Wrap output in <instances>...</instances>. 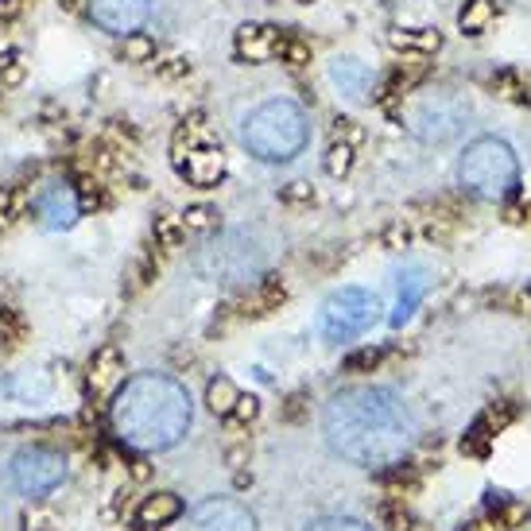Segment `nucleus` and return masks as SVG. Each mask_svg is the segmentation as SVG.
Instances as JSON below:
<instances>
[{"instance_id":"nucleus-1","label":"nucleus","mask_w":531,"mask_h":531,"mask_svg":"<svg viewBox=\"0 0 531 531\" xmlns=\"http://www.w3.org/2000/svg\"><path fill=\"white\" fill-rule=\"evenodd\" d=\"M322 431L338 458L365 469H388L404 462L411 450L415 415L392 388L361 384L330 396L322 411Z\"/></svg>"},{"instance_id":"nucleus-34","label":"nucleus","mask_w":531,"mask_h":531,"mask_svg":"<svg viewBox=\"0 0 531 531\" xmlns=\"http://www.w3.org/2000/svg\"><path fill=\"white\" fill-rule=\"evenodd\" d=\"M407 241H411V229H407L404 221H396V225L384 229V245L388 249H407Z\"/></svg>"},{"instance_id":"nucleus-8","label":"nucleus","mask_w":531,"mask_h":531,"mask_svg":"<svg viewBox=\"0 0 531 531\" xmlns=\"http://www.w3.org/2000/svg\"><path fill=\"white\" fill-rule=\"evenodd\" d=\"M8 473H12V485L24 497H47L66 481V458L51 446H24L12 458Z\"/></svg>"},{"instance_id":"nucleus-23","label":"nucleus","mask_w":531,"mask_h":531,"mask_svg":"<svg viewBox=\"0 0 531 531\" xmlns=\"http://www.w3.org/2000/svg\"><path fill=\"white\" fill-rule=\"evenodd\" d=\"M493 508L500 512L497 528H520V524H528V504H516V500H497L493 493Z\"/></svg>"},{"instance_id":"nucleus-18","label":"nucleus","mask_w":531,"mask_h":531,"mask_svg":"<svg viewBox=\"0 0 531 531\" xmlns=\"http://www.w3.org/2000/svg\"><path fill=\"white\" fill-rule=\"evenodd\" d=\"M121 373H125V357H121V349H117V345L97 349L94 361H90V384H94V388H109Z\"/></svg>"},{"instance_id":"nucleus-3","label":"nucleus","mask_w":531,"mask_h":531,"mask_svg":"<svg viewBox=\"0 0 531 531\" xmlns=\"http://www.w3.org/2000/svg\"><path fill=\"white\" fill-rule=\"evenodd\" d=\"M307 140H311V121L303 105L291 97H272L256 105L241 125V144L260 163H291L307 148Z\"/></svg>"},{"instance_id":"nucleus-6","label":"nucleus","mask_w":531,"mask_h":531,"mask_svg":"<svg viewBox=\"0 0 531 531\" xmlns=\"http://www.w3.org/2000/svg\"><path fill=\"white\" fill-rule=\"evenodd\" d=\"M380 295L376 291H365V287H342L334 291L322 311H318V334L330 345L353 342L361 334H369L376 322H380Z\"/></svg>"},{"instance_id":"nucleus-13","label":"nucleus","mask_w":531,"mask_h":531,"mask_svg":"<svg viewBox=\"0 0 531 531\" xmlns=\"http://www.w3.org/2000/svg\"><path fill=\"white\" fill-rule=\"evenodd\" d=\"M330 86L349 101H365L373 90V70L353 55H338V59H330Z\"/></svg>"},{"instance_id":"nucleus-16","label":"nucleus","mask_w":531,"mask_h":531,"mask_svg":"<svg viewBox=\"0 0 531 531\" xmlns=\"http://www.w3.org/2000/svg\"><path fill=\"white\" fill-rule=\"evenodd\" d=\"M423 291H427V280H423V272H419V268H407V272H400V299H396L392 326H404L407 318L415 314L419 299H423Z\"/></svg>"},{"instance_id":"nucleus-32","label":"nucleus","mask_w":531,"mask_h":531,"mask_svg":"<svg viewBox=\"0 0 531 531\" xmlns=\"http://www.w3.org/2000/svg\"><path fill=\"white\" fill-rule=\"evenodd\" d=\"M311 198H314L311 183H287V187H280V202H287V206H303Z\"/></svg>"},{"instance_id":"nucleus-17","label":"nucleus","mask_w":531,"mask_h":531,"mask_svg":"<svg viewBox=\"0 0 531 531\" xmlns=\"http://www.w3.org/2000/svg\"><path fill=\"white\" fill-rule=\"evenodd\" d=\"M388 43H392L396 51H404V55L423 59V55H435L438 47H442V35L431 32V28H415V32H392L388 35Z\"/></svg>"},{"instance_id":"nucleus-9","label":"nucleus","mask_w":531,"mask_h":531,"mask_svg":"<svg viewBox=\"0 0 531 531\" xmlns=\"http://www.w3.org/2000/svg\"><path fill=\"white\" fill-rule=\"evenodd\" d=\"M187 531H256V520H252V512L241 500L214 497V500H202L190 512Z\"/></svg>"},{"instance_id":"nucleus-25","label":"nucleus","mask_w":531,"mask_h":531,"mask_svg":"<svg viewBox=\"0 0 531 531\" xmlns=\"http://www.w3.org/2000/svg\"><path fill=\"white\" fill-rule=\"evenodd\" d=\"M349 167H353V144L334 140L330 152H326V171H330L334 179H342V175H349Z\"/></svg>"},{"instance_id":"nucleus-35","label":"nucleus","mask_w":531,"mask_h":531,"mask_svg":"<svg viewBox=\"0 0 531 531\" xmlns=\"http://www.w3.org/2000/svg\"><path fill=\"white\" fill-rule=\"evenodd\" d=\"M361 136H365V132L357 128V121H338V125H334V140H342V144H353V148H357Z\"/></svg>"},{"instance_id":"nucleus-20","label":"nucleus","mask_w":531,"mask_h":531,"mask_svg":"<svg viewBox=\"0 0 531 531\" xmlns=\"http://www.w3.org/2000/svg\"><path fill=\"white\" fill-rule=\"evenodd\" d=\"M237 400H241V392L233 388L229 376H214V380L206 384V407H210L214 415H233Z\"/></svg>"},{"instance_id":"nucleus-38","label":"nucleus","mask_w":531,"mask_h":531,"mask_svg":"<svg viewBox=\"0 0 531 531\" xmlns=\"http://www.w3.org/2000/svg\"><path fill=\"white\" fill-rule=\"evenodd\" d=\"M132 477H136V481H140V477H148V466H144V462H140V458H136V462H132Z\"/></svg>"},{"instance_id":"nucleus-28","label":"nucleus","mask_w":531,"mask_h":531,"mask_svg":"<svg viewBox=\"0 0 531 531\" xmlns=\"http://www.w3.org/2000/svg\"><path fill=\"white\" fill-rule=\"evenodd\" d=\"M24 210V194L16 187H0V221H16Z\"/></svg>"},{"instance_id":"nucleus-2","label":"nucleus","mask_w":531,"mask_h":531,"mask_svg":"<svg viewBox=\"0 0 531 531\" xmlns=\"http://www.w3.org/2000/svg\"><path fill=\"white\" fill-rule=\"evenodd\" d=\"M190 415H194L190 392L167 373L128 376L109 407V423L117 438L140 454L171 450L190 431Z\"/></svg>"},{"instance_id":"nucleus-5","label":"nucleus","mask_w":531,"mask_h":531,"mask_svg":"<svg viewBox=\"0 0 531 531\" xmlns=\"http://www.w3.org/2000/svg\"><path fill=\"white\" fill-rule=\"evenodd\" d=\"M194 272L210 283H225V287H241V283H256L264 276V252L252 241L249 233L229 229L218 233L214 241H206L194 252Z\"/></svg>"},{"instance_id":"nucleus-11","label":"nucleus","mask_w":531,"mask_h":531,"mask_svg":"<svg viewBox=\"0 0 531 531\" xmlns=\"http://www.w3.org/2000/svg\"><path fill=\"white\" fill-rule=\"evenodd\" d=\"M175 167L179 175L194 183V187H218L221 175H225V152L218 144H198V148H187L175 156Z\"/></svg>"},{"instance_id":"nucleus-19","label":"nucleus","mask_w":531,"mask_h":531,"mask_svg":"<svg viewBox=\"0 0 531 531\" xmlns=\"http://www.w3.org/2000/svg\"><path fill=\"white\" fill-rule=\"evenodd\" d=\"M497 20V4L493 0H466V8L458 12V24L466 35H485Z\"/></svg>"},{"instance_id":"nucleus-37","label":"nucleus","mask_w":531,"mask_h":531,"mask_svg":"<svg viewBox=\"0 0 531 531\" xmlns=\"http://www.w3.org/2000/svg\"><path fill=\"white\" fill-rule=\"evenodd\" d=\"M167 78H179V74H190V63H183V59H171L167 66H159Z\"/></svg>"},{"instance_id":"nucleus-29","label":"nucleus","mask_w":531,"mask_h":531,"mask_svg":"<svg viewBox=\"0 0 531 531\" xmlns=\"http://www.w3.org/2000/svg\"><path fill=\"white\" fill-rule=\"evenodd\" d=\"M24 78H28V66L20 63V59H4V63H0V86H4V90L24 86Z\"/></svg>"},{"instance_id":"nucleus-30","label":"nucleus","mask_w":531,"mask_h":531,"mask_svg":"<svg viewBox=\"0 0 531 531\" xmlns=\"http://www.w3.org/2000/svg\"><path fill=\"white\" fill-rule=\"evenodd\" d=\"M307 531H373V528L361 524V520H353V516H326V520L311 524Z\"/></svg>"},{"instance_id":"nucleus-39","label":"nucleus","mask_w":531,"mask_h":531,"mask_svg":"<svg viewBox=\"0 0 531 531\" xmlns=\"http://www.w3.org/2000/svg\"><path fill=\"white\" fill-rule=\"evenodd\" d=\"M4 43H8V35H4V28H0V47H4Z\"/></svg>"},{"instance_id":"nucleus-15","label":"nucleus","mask_w":531,"mask_h":531,"mask_svg":"<svg viewBox=\"0 0 531 531\" xmlns=\"http://www.w3.org/2000/svg\"><path fill=\"white\" fill-rule=\"evenodd\" d=\"M179 516H183V500L175 497V493H152V497H144V504L136 508V524L144 531L167 528Z\"/></svg>"},{"instance_id":"nucleus-31","label":"nucleus","mask_w":531,"mask_h":531,"mask_svg":"<svg viewBox=\"0 0 531 531\" xmlns=\"http://www.w3.org/2000/svg\"><path fill=\"white\" fill-rule=\"evenodd\" d=\"M380 516H384V524H392L396 531H407V528H411L404 500H384V504H380Z\"/></svg>"},{"instance_id":"nucleus-41","label":"nucleus","mask_w":531,"mask_h":531,"mask_svg":"<svg viewBox=\"0 0 531 531\" xmlns=\"http://www.w3.org/2000/svg\"><path fill=\"white\" fill-rule=\"evenodd\" d=\"M407 531H411V528H407Z\"/></svg>"},{"instance_id":"nucleus-12","label":"nucleus","mask_w":531,"mask_h":531,"mask_svg":"<svg viewBox=\"0 0 531 531\" xmlns=\"http://www.w3.org/2000/svg\"><path fill=\"white\" fill-rule=\"evenodd\" d=\"M280 43H283V32H276V28H268V24H245L237 32V39H233V51H237L241 63L260 66L280 55Z\"/></svg>"},{"instance_id":"nucleus-27","label":"nucleus","mask_w":531,"mask_h":531,"mask_svg":"<svg viewBox=\"0 0 531 531\" xmlns=\"http://www.w3.org/2000/svg\"><path fill=\"white\" fill-rule=\"evenodd\" d=\"M493 86L504 90V97H512V101H531V82H520V74H497Z\"/></svg>"},{"instance_id":"nucleus-36","label":"nucleus","mask_w":531,"mask_h":531,"mask_svg":"<svg viewBox=\"0 0 531 531\" xmlns=\"http://www.w3.org/2000/svg\"><path fill=\"white\" fill-rule=\"evenodd\" d=\"M233 415H237L241 423H252V419L260 415V400H256V396H241L237 407H233Z\"/></svg>"},{"instance_id":"nucleus-40","label":"nucleus","mask_w":531,"mask_h":531,"mask_svg":"<svg viewBox=\"0 0 531 531\" xmlns=\"http://www.w3.org/2000/svg\"><path fill=\"white\" fill-rule=\"evenodd\" d=\"M303 4H311V0H303Z\"/></svg>"},{"instance_id":"nucleus-4","label":"nucleus","mask_w":531,"mask_h":531,"mask_svg":"<svg viewBox=\"0 0 531 531\" xmlns=\"http://www.w3.org/2000/svg\"><path fill=\"white\" fill-rule=\"evenodd\" d=\"M458 183L473 198L500 202V198H508L512 190L520 187V159H516V152L504 140L481 136L458 159Z\"/></svg>"},{"instance_id":"nucleus-33","label":"nucleus","mask_w":531,"mask_h":531,"mask_svg":"<svg viewBox=\"0 0 531 531\" xmlns=\"http://www.w3.org/2000/svg\"><path fill=\"white\" fill-rule=\"evenodd\" d=\"M214 221H218V214H214L210 206H190L187 214H183V225H187V229H210Z\"/></svg>"},{"instance_id":"nucleus-10","label":"nucleus","mask_w":531,"mask_h":531,"mask_svg":"<svg viewBox=\"0 0 531 531\" xmlns=\"http://www.w3.org/2000/svg\"><path fill=\"white\" fill-rule=\"evenodd\" d=\"M86 8H90V20L97 28L113 35H132L144 28L152 0H86Z\"/></svg>"},{"instance_id":"nucleus-26","label":"nucleus","mask_w":531,"mask_h":531,"mask_svg":"<svg viewBox=\"0 0 531 531\" xmlns=\"http://www.w3.org/2000/svg\"><path fill=\"white\" fill-rule=\"evenodd\" d=\"M380 357H384V353H380V349H373V345H365V349H353V353L345 357V369H349V373H373L376 365H380Z\"/></svg>"},{"instance_id":"nucleus-21","label":"nucleus","mask_w":531,"mask_h":531,"mask_svg":"<svg viewBox=\"0 0 531 531\" xmlns=\"http://www.w3.org/2000/svg\"><path fill=\"white\" fill-rule=\"evenodd\" d=\"M121 55H125L128 63H152L156 59V43H152V35L144 32L121 35Z\"/></svg>"},{"instance_id":"nucleus-22","label":"nucleus","mask_w":531,"mask_h":531,"mask_svg":"<svg viewBox=\"0 0 531 531\" xmlns=\"http://www.w3.org/2000/svg\"><path fill=\"white\" fill-rule=\"evenodd\" d=\"M187 237V225L183 218H159L156 221V245L159 249H179Z\"/></svg>"},{"instance_id":"nucleus-14","label":"nucleus","mask_w":531,"mask_h":531,"mask_svg":"<svg viewBox=\"0 0 531 531\" xmlns=\"http://www.w3.org/2000/svg\"><path fill=\"white\" fill-rule=\"evenodd\" d=\"M78 214H82V202H78L74 187H51L39 198V218L47 229H70Z\"/></svg>"},{"instance_id":"nucleus-7","label":"nucleus","mask_w":531,"mask_h":531,"mask_svg":"<svg viewBox=\"0 0 531 531\" xmlns=\"http://www.w3.org/2000/svg\"><path fill=\"white\" fill-rule=\"evenodd\" d=\"M469 121V101H462L458 94L442 90L423 101H415L411 109V132L423 140V144H450Z\"/></svg>"},{"instance_id":"nucleus-24","label":"nucleus","mask_w":531,"mask_h":531,"mask_svg":"<svg viewBox=\"0 0 531 531\" xmlns=\"http://www.w3.org/2000/svg\"><path fill=\"white\" fill-rule=\"evenodd\" d=\"M280 63L287 66H307L311 63V47L299 39V35H283V43H280V55H276Z\"/></svg>"}]
</instances>
